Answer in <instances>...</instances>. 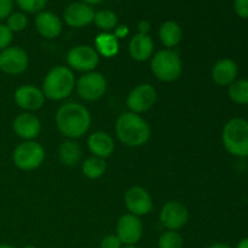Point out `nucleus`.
<instances>
[{"label":"nucleus","mask_w":248,"mask_h":248,"mask_svg":"<svg viewBox=\"0 0 248 248\" xmlns=\"http://www.w3.org/2000/svg\"><path fill=\"white\" fill-rule=\"evenodd\" d=\"M234 11L240 18L248 19V0H234Z\"/></svg>","instance_id":"2f4dec72"},{"label":"nucleus","mask_w":248,"mask_h":248,"mask_svg":"<svg viewBox=\"0 0 248 248\" xmlns=\"http://www.w3.org/2000/svg\"><path fill=\"white\" fill-rule=\"evenodd\" d=\"M27 24H28V18L23 12H12L6 18V27L12 33H19L24 31L27 28Z\"/></svg>","instance_id":"cd10ccee"},{"label":"nucleus","mask_w":248,"mask_h":248,"mask_svg":"<svg viewBox=\"0 0 248 248\" xmlns=\"http://www.w3.org/2000/svg\"><path fill=\"white\" fill-rule=\"evenodd\" d=\"M157 99V91L153 85L140 84L133 87L127 94L126 106L131 113L140 115L154 107Z\"/></svg>","instance_id":"1a4fd4ad"},{"label":"nucleus","mask_w":248,"mask_h":248,"mask_svg":"<svg viewBox=\"0 0 248 248\" xmlns=\"http://www.w3.org/2000/svg\"><path fill=\"white\" fill-rule=\"evenodd\" d=\"M87 148L92 156L107 160L111 156L115 150V143L108 132L96 131V132H92L87 138Z\"/></svg>","instance_id":"6ab92c4d"},{"label":"nucleus","mask_w":248,"mask_h":248,"mask_svg":"<svg viewBox=\"0 0 248 248\" xmlns=\"http://www.w3.org/2000/svg\"><path fill=\"white\" fill-rule=\"evenodd\" d=\"M123 248H138L137 246H124Z\"/></svg>","instance_id":"a19ab883"},{"label":"nucleus","mask_w":248,"mask_h":248,"mask_svg":"<svg viewBox=\"0 0 248 248\" xmlns=\"http://www.w3.org/2000/svg\"><path fill=\"white\" fill-rule=\"evenodd\" d=\"M94 10L91 5L85 2H72L65 7L63 12V19L65 24L72 28H84L93 22Z\"/></svg>","instance_id":"2eb2a0df"},{"label":"nucleus","mask_w":248,"mask_h":248,"mask_svg":"<svg viewBox=\"0 0 248 248\" xmlns=\"http://www.w3.org/2000/svg\"><path fill=\"white\" fill-rule=\"evenodd\" d=\"M14 33L6 27V24L0 23V51L11 46Z\"/></svg>","instance_id":"c756f323"},{"label":"nucleus","mask_w":248,"mask_h":248,"mask_svg":"<svg viewBox=\"0 0 248 248\" xmlns=\"http://www.w3.org/2000/svg\"><path fill=\"white\" fill-rule=\"evenodd\" d=\"M29 56L19 46H9L0 51V70L7 75H19L28 69Z\"/></svg>","instance_id":"9d476101"},{"label":"nucleus","mask_w":248,"mask_h":248,"mask_svg":"<svg viewBox=\"0 0 248 248\" xmlns=\"http://www.w3.org/2000/svg\"><path fill=\"white\" fill-rule=\"evenodd\" d=\"M222 142L225 150L236 157H248V121L232 118L224 125Z\"/></svg>","instance_id":"20e7f679"},{"label":"nucleus","mask_w":248,"mask_h":248,"mask_svg":"<svg viewBox=\"0 0 248 248\" xmlns=\"http://www.w3.org/2000/svg\"><path fill=\"white\" fill-rule=\"evenodd\" d=\"M114 36H115L118 40H120V39H124L126 38V36L130 34V29H128L127 26H125V24H120V26H116L115 29H114Z\"/></svg>","instance_id":"72a5a7b5"},{"label":"nucleus","mask_w":248,"mask_h":248,"mask_svg":"<svg viewBox=\"0 0 248 248\" xmlns=\"http://www.w3.org/2000/svg\"><path fill=\"white\" fill-rule=\"evenodd\" d=\"M0 248H16L11 245H6V244H0Z\"/></svg>","instance_id":"58836bf2"},{"label":"nucleus","mask_w":248,"mask_h":248,"mask_svg":"<svg viewBox=\"0 0 248 248\" xmlns=\"http://www.w3.org/2000/svg\"><path fill=\"white\" fill-rule=\"evenodd\" d=\"M45 149L35 140H23L12 153V161L21 171H34L45 161Z\"/></svg>","instance_id":"423d86ee"},{"label":"nucleus","mask_w":248,"mask_h":248,"mask_svg":"<svg viewBox=\"0 0 248 248\" xmlns=\"http://www.w3.org/2000/svg\"><path fill=\"white\" fill-rule=\"evenodd\" d=\"M159 218L165 229L177 232L188 223L189 211L181 201L171 200L162 206Z\"/></svg>","instance_id":"9b49d317"},{"label":"nucleus","mask_w":248,"mask_h":248,"mask_svg":"<svg viewBox=\"0 0 248 248\" xmlns=\"http://www.w3.org/2000/svg\"><path fill=\"white\" fill-rule=\"evenodd\" d=\"M108 82L102 73L90 72L82 74L75 82L78 96L86 102H96L106 94Z\"/></svg>","instance_id":"0eeeda50"},{"label":"nucleus","mask_w":248,"mask_h":248,"mask_svg":"<svg viewBox=\"0 0 248 248\" xmlns=\"http://www.w3.org/2000/svg\"><path fill=\"white\" fill-rule=\"evenodd\" d=\"M137 28H138V33H140V34H149L152 26H150V22L149 21H147V19H142V21H140V23H138Z\"/></svg>","instance_id":"f704fd0d"},{"label":"nucleus","mask_w":248,"mask_h":248,"mask_svg":"<svg viewBox=\"0 0 248 248\" xmlns=\"http://www.w3.org/2000/svg\"><path fill=\"white\" fill-rule=\"evenodd\" d=\"M15 103L28 113L39 110L45 104V94L43 90L34 85H22L17 87L14 93Z\"/></svg>","instance_id":"4468645a"},{"label":"nucleus","mask_w":248,"mask_h":248,"mask_svg":"<svg viewBox=\"0 0 248 248\" xmlns=\"http://www.w3.org/2000/svg\"><path fill=\"white\" fill-rule=\"evenodd\" d=\"M23 248H36V247L33 246V245H28V246H26V247H23Z\"/></svg>","instance_id":"ea45409f"},{"label":"nucleus","mask_w":248,"mask_h":248,"mask_svg":"<svg viewBox=\"0 0 248 248\" xmlns=\"http://www.w3.org/2000/svg\"><path fill=\"white\" fill-rule=\"evenodd\" d=\"M55 121L58 131L65 138L78 140L90 130L92 119L86 107L77 102H68L57 109Z\"/></svg>","instance_id":"f257e3e1"},{"label":"nucleus","mask_w":248,"mask_h":248,"mask_svg":"<svg viewBox=\"0 0 248 248\" xmlns=\"http://www.w3.org/2000/svg\"><path fill=\"white\" fill-rule=\"evenodd\" d=\"M228 96L234 103L240 106L248 104V79H236L228 86Z\"/></svg>","instance_id":"393cba45"},{"label":"nucleus","mask_w":248,"mask_h":248,"mask_svg":"<svg viewBox=\"0 0 248 248\" xmlns=\"http://www.w3.org/2000/svg\"><path fill=\"white\" fill-rule=\"evenodd\" d=\"M184 241L178 232L166 230L157 239V248H183Z\"/></svg>","instance_id":"bb28decb"},{"label":"nucleus","mask_w":248,"mask_h":248,"mask_svg":"<svg viewBox=\"0 0 248 248\" xmlns=\"http://www.w3.org/2000/svg\"><path fill=\"white\" fill-rule=\"evenodd\" d=\"M67 63L72 70L85 74L96 69L99 63V55L93 46L77 45L68 51Z\"/></svg>","instance_id":"6e6552de"},{"label":"nucleus","mask_w":248,"mask_h":248,"mask_svg":"<svg viewBox=\"0 0 248 248\" xmlns=\"http://www.w3.org/2000/svg\"><path fill=\"white\" fill-rule=\"evenodd\" d=\"M82 2H85V4H87V5H97V4H101L102 1H103V0H81Z\"/></svg>","instance_id":"4c0bfd02"},{"label":"nucleus","mask_w":248,"mask_h":248,"mask_svg":"<svg viewBox=\"0 0 248 248\" xmlns=\"http://www.w3.org/2000/svg\"><path fill=\"white\" fill-rule=\"evenodd\" d=\"M239 75V67L232 58H220L213 64L211 77L218 86H230Z\"/></svg>","instance_id":"a211bd4d"},{"label":"nucleus","mask_w":248,"mask_h":248,"mask_svg":"<svg viewBox=\"0 0 248 248\" xmlns=\"http://www.w3.org/2000/svg\"><path fill=\"white\" fill-rule=\"evenodd\" d=\"M236 248H248V237L240 240L239 244L236 245Z\"/></svg>","instance_id":"e433bc0d"},{"label":"nucleus","mask_w":248,"mask_h":248,"mask_svg":"<svg viewBox=\"0 0 248 248\" xmlns=\"http://www.w3.org/2000/svg\"><path fill=\"white\" fill-rule=\"evenodd\" d=\"M74 73L69 67L56 65L47 72L43 81L44 94L51 101H63L75 90Z\"/></svg>","instance_id":"7ed1b4c3"},{"label":"nucleus","mask_w":248,"mask_h":248,"mask_svg":"<svg viewBox=\"0 0 248 248\" xmlns=\"http://www.w3.org/2000/svg\"><path fill=\"white\" fill-rule=\"evenodd\" d=\"M35 29L43 38L56 39L63 31V23L60 17L52 11H40L34 19Z\"/></svg>","instance_id":"f3484780"},{"label":"nucleus","mask_w":248,"mask_h":248,"mask_svg":"<svg viewBox=\"0 0 248 248\" xmlns=\"http://www.w3.org/2000/svg\"><path fill=\"white\" fill-rule=\"evenodd\" d=\"M116 236L124 246H136L143 237V223L131 213L121 216L116 223Z\"/></svg>","instance_id":"f8f14e48"},{"label":"nucleus","mask_w":248,"mask_h":248,"mask_svg":"<svg viewBox=\"0 0 248 248\" xmlns=\"http://www.w3.org/2000/svg\"><path fill=\"white\" fill-rule=\"evenodd\" d=\"M48 0H16L19 9L28 14H39L43 11Z\"/></svg>","instance_id":"c85d7f7f"},{"label":"nucleus","mask_w":248,"mask_h":248,"mask_svg":"<svg viewBox=\"0 0 248 248\" xmlns=\"http://www.w3.org/2000/svg\"><path fill=\"white\" fill-rule=\"evenodd\" d=\"M183 38L182 27L176 21H166L159 28V39L162 45L166 48H171L178 46Z\"/></svg>","instance_id":"412c9836"},{"label":"nucleus","mask_w":248,"mask_h":248,"mask_svg":"<svg viewBox=\"0 0 248 248\" xmlns=\"http://www.w3.org/2000/svg\"><path fill=\"white\" fill-rule=\"evenodd\" d=\"M15 135L23 140H34L41 132V121L33 113L18 114L12 121Z\"/></svg>","instance_id":"dca6fc26"},{"label":"nucleus","mask_w":248,"mask_h":248,"mask_svg":"<svg viewBox=\"0 0 248 248\" xmlns=\"http://www.w3.org/2000/svg\"><path fill=\"white\" fill-rule=\"evenodd\" d=\"M82 174L86 177L87 179L91 181H96L101 177L104 176L107 171V162L106 160L101 159V157L91 156L87 157L81 165Z\"/></svg>","instance_id":"b1692460"},{"label":"nucleus","mask_w":248,"mask_h":248,"mask_svg":"<svg viewBox=\"0 0 248 248\" xmlns=\"http://www.w3.org/2000/svg\"><path fill=\"white\" fill-rule=\"evenodd\" d=\"M93 22L97 28L101 29L102 31L110 33V31H114L118 26L119 18L118 15L111 10H101L94 14Z\"/></svg>","instance_id":"a878e982"},{"label":"nucleus","mask_w":248,"mask_h":248,"mask_svg":"<svg viewBox=\"0 0 248 248\" xmlns=\"http://www.w3.org/2000/svg\"><path fill=\"white\" fill-rule=\"evenodd\" d=\"M130 57L136 62H145L154 55V41L149 34L137 33L128 43Z\"/></svg>","instance_id":"aec40b11"},{"label":"nucleus","mask_w":248,"mask_h":248,"mask_svg":"<svg viewBox=\"0 0 248 248\" xmlns=\"http://www.w3.org/2000/svg\"><path fill=\"white\" fill-rule=\"evenodd\" d=\"M124 203L128 213L137 217L149 215L153 211V199L149 191L140 186H133L126 190Z\"/></svg>","instance_id":"ddd939ff"},{"label":"nucleus","mask_w":248,"mask_h":248,"mask_svg":"<svg viewBox=\"0 0 248 248\" xmlns=\"http://www.w3.org/2000/svg\"><path fill=\"white\" fill-rule=\"evenodd\" d=\"M123 242L116 235H107L99 244V248H123Z\"/></svg>","instance_id":"7c9ffc66"},{"label":"nucleus","mask_w":248,"mask_h":248,"mask_svg":"<svg viewBox=\"0 0 248 248\" xmlns=\"http://www.w3.org/2000/svg\"><path fill=\"white\" fill-rule=\"evenodd\" d=\"M14 0H0V21L6 19L12 14Z\"/></svg>","instance_id":"473e14b6"},{"label":"nucleus","mask_w":248,"mask_h":248,"mask_svg":"<svg viewBox=\"0 0 248 248\" xmlns=\"http://www.w3.org/2000/svg\"><path fill=\"white\" fill-rule=\"evenodd\" d=\"M150 69L160 81L173 82L182 75L183 64L177 51L164 48L157 51L150 58Z\"/></svg>","instance_id":"39448f33"},{"label":"nucleus","mask_w":248,"mask_h":248,"mask_svg":"<svg viewBox=\"0 0 248 248\" xmlns=\"http://www.w3.org/2000/svg\"><path fill=\"white\" fill-rule=\"evenodd\" d=\"M58 156L65 166H77L82 157V149L75 140H65L58 148Z\"/></svg>","instance_id":"5701e85b"},{"label":"nucleus","mask_w":248,"mask_h":248,"mask_svg":"<svg viewBox=\"0 0 248 248\" xmlns=\"http://www.w3.org/2000/svg\"><path fill=\"white\" fill-rule=\"evenodd\" d=\"M207 248H234L232 246L228 244H223V242H217V244H213L211 246H208Z\"/></svg>","instance_id":"c9c22d12"},{"label":"nucleus","mask_w":248,"mask_h":248,"mask_svg":"<svg viewBox=\"0 0 248 248\" xmlns=\"http://www.w3.org/2000/svg\"><path fill=\"white\" fill-rule=\"evenodd\" d=\"M115 133L124 145L140 148L147 144L152 136V130L147 121L135 113H123L115 124Z\"/></svg>","instance_id":"f03ea898"},{"label":"nucleus","mask_w":248,"mask_h":248,"mask_svg":"<svg viewBox=\"0 0 248 248\" xmlns=\"http://www.w3.org/2000/svg\"><path fill=\"white\" fill-rule=\"evenodd\" d=\"M94 50L99 55V57L111 58L115 57L120 50V44L113 33L102 31L94 39Z\"/></svg>","instance_id":"4be33fe9"}]
</instances>
